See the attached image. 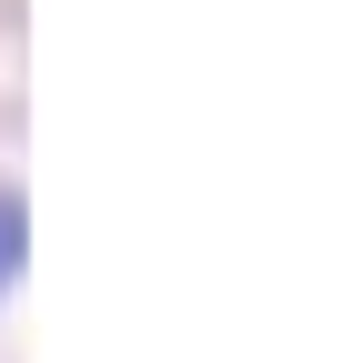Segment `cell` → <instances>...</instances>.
I'll list each match as a JSON object with an SVG mask.
<instances>
[{"instance_id": "1", "label": "cell", "mask_w": 363, "mask_h": 363, "mask_svg": "<svg viewBox=\"0 0 363 363\" xmlns=\"http://www.w3.org/2000/svg\"><path fill=\"white\" fill-rule=\"evenodd\" d=\"M11 272H21V202L0 192V283H11Z\"/></svg>"}]
</instances>
